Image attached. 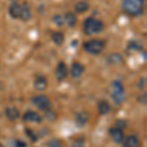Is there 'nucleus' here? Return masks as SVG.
I'll list each match as a JSON object with an SVG mask.
<instances>
[{"label": "nucleus", "mask_w": 147, "mask_h": 147, "mask_svg": "<svg viewBox=\"0 0 147 147\" xmlns=\"http://www.w3.org/2000/svg\"><path fill=\"white\" fill-rule=\"evenodd\" d=\"M123 9L130 16H138L143 13L144 0H123Z\"/></svg>", "instance_id": "nucleus-1"}, {"label": "nucleus", "mask_w": 147, "mask_h": 147, "mask_svg": "<svg viewBox=\"0 0 147 147\" xmlns=\"http://www.w3.org/2000/svg\"><path fill=\"white\" fill-rule=\"evenodd\" d=\"M104 28V24L102 21L95 18H87L84 23V32L86 35H92L99 34Z\"/></svg>", "instance_id": "nucleus-2"}, {"label": "nucleus", "mask_w": 147, "mask_h": 147, "mask_svg": "<svg viewBox=\"0 0 147 147\" xmlns=\"http://www.w3.org/2000/svg\"><path fill=\"white\" fill-rule=\"evenodd\" d=\"M111 96L116 104H122L125 101V87L120 80H114L111 84Z\"/></svg>", "instance_id": "nucleus-3"}, {"label": "nucleus", "mask_w": 147, "mask_h": 147, "mask_svg": "<svg viewBox=\"0 0 147 147\" xmlns=\"http://www.w3.org/2000/svg\"><path fill=\"white\" fill-rule=\"evenodd\" d=\"M82 46L87 53L92 55H98L103 51L105 47V41L102 39H91L89 41H85Z\"/></svg>", "instance_id": "nucleus-4"}, {"label": "nucleus", "mask_w": 147, "mask_h": 147, "mask_svg": "<svg viewBox=\"0 0 147 147\" xmlns=\"http://www.w3.org/2000/svg\"><path fill=\"white\" fill-rule=\"evenodd\" d=\"M32 102L35 107L38 108L39 110H42V111L49 110L50 105H51L49 98L46 95H44V94H40V95H36V96L32 97Z\"/></svg>", "instance_id": "nucleus-5"}, {"label": "nucleus", "mask_w": 147, "mask_h": 147, "mask_svg": "<svg viewBox=\"0 0 147 147\" xmlns=\"http://www.w3.org/2000/svg\"><path fill=\"white\" fill-rule=\"evenodd\" d=\"M109 134H110V136L112 138V140L117 144H120L124 141L125 139V134L124 130L122 129H119L117 127H111L110 130H109Z\"/></svg>", "instance_id": "nucleus-6"}, {"label": "nucleus", "mask_w": 147, "mask_h": 147, "mask_svg": "<svg viewBox=\"0 0 147 147\" xmlns=\"http://www.w3.org/2000/svg\"><path fill=\"white\" fill-rule=\"evenodd\" d=\"M23 121L24 122H34V123H39L42 122V118L38 113L34 112V111L28 110L27 111L23 116Z\"/></svg>", "instance_id": "nucleus-7"}, {"label": "nucleus", "mask_w": 147, "mask_h": 147, "mask_svg": "<svg viewBox=\"0 0 147 147\" xmlns=\"http://www.w3.org/2000/svg\"><path fill=\"white\" fill-rule=\"evenodd\" d=\"M68 76V68L66 66V64L61 61L58 63L56 68V78L58 80H63L66 77Z\"/></svg>", "instance_id": "nucleus-8"}, {"label": "nucleus", "mask_w": 147, "mask_h": 147, "mask_svg": "<svg viewBox=\"0 0 147 147\" xmlns=\"http://www.w3.org/2000/svg\"><path fill=\"white\" fill-rule=\"evenodd\" d=\"M84 67L82 64H80V62L73 63L72 69H71V75H72L73 78L78 79V78H80L84 74Z\"/></svg>", "instance_id": "nucleus-9"}, {"label": "nucleus", "mask_w": 147, "mask_h": 147, "mask_svg": "<svg viewBox=\"0 0 147 147\" xmlns=\"http://www.w3.org/2000/svg\"><path fill=\"white\" fill-rule=\"evenodd\" d=\"M124 147H140L141 143L138 137L136 136H129L124 139Z\"/></svg>", "instance_id": "nucleus-10"}, {"label": "nucleus", "mask_w": 147, "mask_h": 147, "mask_svg": "<svg viewBox=\"0 0 147 147\" xmlns=\"http://www.w3.org/2000/svg\"><path fill=\"white\" fill-rule=\"evenodd\" d=\"M5 116L8 120L14 122V121H16L19 117H20V112H19V110L16 107H14V106H10V107L6 108Z\"/></svg>", "instance_id": "nucleus-11"}, {"label": "nucleus", "mask_w": 147, "mask_h": 147, "mask_svg": "<svg viewBox=\"0 0 147 147\" xmlns=\"http://www.w3.org/2000/svg\"><path fill=\"white\" fill-rule=\"evenodd\" d=\"M34 87L36 90L43 91L47 87V80L44 76H37L34 80Z\"/></svg>", "instance_id": "nucleus-12"}, {"label": "nucleus", "mask_w": 147, "mask_h": 147, "mask_svg": "<svg viewBox=\"0 0 147 147\" xmlns=\"http://www.w3.org/2000/svg\"><path fill=\"white\" fill-rule=\"evenodd\" d=\"M21 10H22V5L18 4L17 2H13L9 8V14L12 18L18 19L21 16Z\"/></svg>", "instance_id": "nucleus-13"}, {"label": "nucleus", "mask_w": 147, "mask_h": 147, "mask_svg": "<svg viewBox=\"0 0 147 147\" xmlns=\"http://www.w3.org/2000/svg\"><path fill=\"white\" fill-rule=\"evenodd\" d=\"M32 17V12H30V5L28 3H24L22 5V10H21V16L20 19L23 21H28Z\"/></svg>", "instance_id": "nucleus-14"}, {"label": "nucleus", "mask_w": 147, "mask_h": 147, "mask_svg": "<svg viewBox=\"0 0 147 147\" xmlns=\"http://www.w3.org/2000/svg\"><path fill=\"white\" fill-rule=\"evenodd\" d=\"M77 21H78L77 16L74 13H72V12H68L64 16V22H66V24L71 28L75 27L76 24H77Z\"/></svg>", "instance_id": "nucleus-15"}, {"label": "nucleus", "mask_w": 147, "mask_h": 147, "mask_svg": "<svg viewBox=\"0 0 147 147\" xmlns=\"http://www.w3.org/2000/svg\"><path fill=\"white\" fill-rule=\"evenodd\" d=\"M89 119V116L88 114L86 112H80L77 114V116H76V122H77L78 125H80V127H82V125H84L85 124L87 123V121Z\"/></svg>", "instance_id": "nucleus-16"}, {"label": "nucleus", "mask_w": 147, "mask_h": 147, "mask_svg": "<svg viewBox=\"0 0 147 147\" xmlns=\"http://www.w3.org/2000/svg\"><path fill=\"white\" fill-rule=\"evenodd\" d=\"M111 106L106 100H102L98 103V113L100 115H106L110 112Z\"/></svg>", "instance_id": "nucleus-17"}, {"label": "nucleus", "mask_w": 147, "mask_h": 147, "mask_svg": "<svg viewBox=\"0 0 147 147\" xmlns=\"http://www.w3.org/2000/svg\"><path fill=\"white\" fill-rule=\"evenodd\" d=\"M88 8H89V4L87 3L86 1H80V2H78L75 6L76 12H77V13H80V14L86 12L88 10Z\"/></svg>", "instance_id": "nucleus-18"}, {"label": "nucleus", "mask_w": 147, "mask_h": 147, "mask_svg": "<svg viewBox=\"0 0 147 147\" xmlns=\"http://www.w3.org/2000/svg\"><path fill=\"white\" fill-rule=\"evenodd\" d=\"M107 59H108V62L110 64H119L121 62H123L122 55H120V54H118V53L110 54Z\"/></svg>", "instance_id": "nucleus-19"}, {"label": "nucleus", "mask_w": 147, "mask_h": 147, "mask_svg": "<svg viewBox=\"0 0 147 147\" xmlns=\"http://www.w3.org/2000/svg\"><path fill=\"white\" fill-rule=\"evenodd\" d=\"M52 40L57 45H61L64 41V34L62 32H54L52 34Z\"/></svg>", "instance_id": "nucleus-20"}, {"label": "nucleus", "mask_w": 147, "mask_h": 147, "mask_svg": "<svg viewBox=\"0 0 147 147\" xmlns=\"http://www.w3.org/2000/svg\"><path fill=\"white\" fill-rule=\"evenodd\" d=\"M47 146L48 147H62V144H61V141L58 140V139H51L47 142Z\"/></svg>", "instance_id": "nucleus-21"}, {"label": "nucleus", "mask_w": 147, "mask_h": 147, "mask_svg": "<svg viewBox=\"0 0 147 147\" xmlns=\"http://www.w3.org/2000/svg\"><path fill=\"white\" fill-rule=\"evenodd\" d=\"M25 132L27 134V136L30 137V140L32 141H34V142H35L37 140V136H35V134L34 131H32V129H26V130H25Z\"/></svg>", "instance_id": "nucleus-22"}, {"label": "nucleus", "mask_w": 147, "mask_h": 147, "mask_svg": "<svg viewBox=\"0 0 147 147\" xmlns=\"http://www.w3.org/2000/svg\"><path fill=\"white\" fill-rule=\"evenodd\" d=\"M72 147H84V141L82 138L75 139L72 144Z\"/></svg>", "instance_id": "nucleus-23"}, {"label": "nucleus", "mask_w": 147, "mask_h": 147, "mask_svg": "<svg viewBox=\"0 0 147 147\" xmlns=\"http://www.w3.org/2000/svg\"><path fill=\"white\" fill-rule=\"evenodd\" d=\"M45 117L47 118V120L49 121H54L56 119V114L54 112H52V111H49L47 110L46 113H45Z\"/></svg>", "instance_id": "nucleus-24"}, {"label": "nucleus", "mask_w": 147, "mask_h": 147, "mask_svg": "<svg viewBox=\"0 0 147 147\" xmlns=\"http://www.w3.org/2000/svg\"><path fill=\"white\" fill-rule=\"evenodd\" d=\"M116 127H119V129H124L125 127H127V123H125V120H118L116 122Z\"/></svg>", "instance_id": "nucleus-25"}, {"label": "nucleus", "mask_w": 147, "mask_h": 147, "mask_svg": "<svg viewBox=\"0 0 147 147\" xmlns=\"http://www.w3.org/2000/svg\"><path fill=\"white\" fill-rule=\"evenodd\" d=\"M54 22H55L56 25L62 26L64 24V19L61 17L60 15H55V16H54Z\"/></svg>", "instance_id": "nucleus-26"}, {"label": "nucleus", "mask_w": 147, "mask_h": 147, "mask_svg": "<svg viewBox=\"0 0 147 147\" xmlns=\"http://www.w3.org/2000/svg\"><path fill=\"white\" fill-rule=\"evenodd\" d=\"M15 147H27V143L21 139H17L15 140Z\"/></svg>", "instance_id": "nucleus-27"}, {"label": "nucleus", "mask_w": 147, "mask_h": 147, "mask_svg": "<svg viewBox=\"0 0 147 147\" xmlns=\"http://www.w3.org/2000/svg\"><path fill=\"white\" fill-rule=\"evenodd\" d=\"M0 147H4V146H3V145H2V144H1V143H0Z\"/></svg>", "instance_id": "nucleus-28"}, {"label": "nucleus", "mask_w": 147, "mask_h": 147, "mask_svg": "<svg viewBox=\"0 0 147 147\" xmlns=\"http://www.w3.org/2000/svg\"><path fill=\"white\" fill-rule=\"evenodd\" d=\"M12 1H13V2H16V1H17V0H12Z\"/></svg>", "instance_id": "nucleus-29"}]
</instances>
